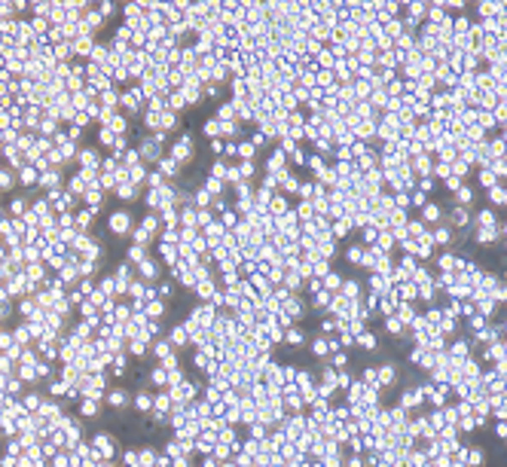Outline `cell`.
<instances>
[{"label":"cell","mask_w":507,"mask_h":467,"mask_svg":"<svg viewBox=\"0 0 507 467\" xmlns=\"http://www.w3.org/2000/svg\"><path fill=\"white\" fill-rule=\"evenodd\" d=\"M95 455H98V458H110V455H113V437L98 434V437H95Z\"/></svg>","instance_id":"1"},{"label":"cell","mask_w":507,"mask_h":467,"mask_svg":"<svg viewBox=\"0 0 507 467\" xmlns=\"http://www.w3.org/2000/svg\"><path fill=\"white\" fill-rule=\"evenodd\" d=\"M110 229H113V232H126V229H129V217H126V214H113V217H110Z\"/></svg>","instance_id":"2"},{"label":"cell","mask_w":507,"mask_h":467,"mask_svg":"<svg viewBox=\"0 0 507 467\" xmlns=\"http://www.w3.org/2000/svg\"><path fill=\"white\" fill-rule=\"evenodd\" d=\"M126 400H129V394L123 391V388H116V391H110V394H107V403H113V406H123Z\"/></svg>","instance_id":"3"},{"label":"cell","mask_w":507,"mask_h":467,"mask_svg":"<svg viewBox=\"0 0 507 467\" xmlns=\"http://www.w3.org/2000/svg\"><path fill=\"white\" fill-rule=\"evenodd\" d=\"M464 458H467V464H483V452H480V449H471Z\"/></svg>","instance_id":"4"},{"label":"cell","mask_w":507,"mask_h":467,"mask_svg":"<svg viewBox=\"0 0 507 467\" xmlns=\"http://www.w3.org/2000/svg\"><path fill=\"white\" fill-rule=\"evenodd\" d=\"M147 315H150V318H159V315H162V302H150V305H147Z\"/></svg>","instance_id":"5"},{"label":"cell","mask_w":507,"mask_h":467,"mask_svg":"<svg viewBox=\"0 0 507 467\" xmlns=\"http://www.w3.org/2000/svg\"><path fill=\"white\" fill-rule=\"evenodd\" d=\"M141 275H144V278H156V266H153V263H144V266H141Z\"/></svg>","instance_id":"6"},{"label":"cell","mask_w":507,"mask_h":467,"mask_svg":"<svg viewBox=\"0 0 507 467\" xmlns=\"http://www.w3.org/2000/svg\"><path fill=\"white\" fill-rule=\"evenodd\" d=\"M425 217H428V220H437V217H440V208H437V205H428V208H425Z\"/></svg>","instance_id":"7"},{"label":"cell","mask_w":507,"mask_h":467,"mask_svg":"<svg viewBox=\"0 0 507 467\" xmlns=\"http://www.w3.org/2000/svg\"><path fill=\"white\" fill-rule=\"evenodd\" d=\"M135 403H138V409H150V406H153V400H150L147 394H141V397H138Z\"/></svg>","instance_id":"8"},{"label":"cell","mask_w":507,"mask_h":467,"mask_svg":"<svg viewBox=\"0 0 507 467\" xmlns=\"http://www.w3.org/2000/svg\"><path fill=\"white\" fill-rule=\"evenodd\" d=\"M83 412H86V415H95V412H98V403H95V400H86V403H83Z\"/></svg>","instance_id":"9"},{"label":"cell","mask_w":507,"mask_h":467,"mask_svg":"<svg viewBox=\"0 0 507 467\" xmlns=\"http://www.w3.org/2000/svg\"><path fill=\"white\" fill-rule=\"evenodd\" d=\"M361 345H364V348H376V339H373L370 333H364V336H361Z\"/></svg>","instance_id":"10"},{"label":"cell","mask_w":507,"mask_h":467,"mask_svg":"<svg viewBox=\"0 0 507 467\" xmlns=\"http://www.w3.org/2000/svg\"><path fill=\"white\" fill-rule=\"evenodd\" d=\"M129 260H144V251H141V248H132V251H129Z\"/></svg>","instance_id":"11"},{"label":"cell","mask_w":507,"mask_h":467,"mask_svg":"<svg viewBox=\"0 0 507 467\" xmlns=\"http://www.w3.org/2000/svg\"><path fill=\"white\" fill-rule=\"evenodd\" d=\"M153 382L162 385V382H165V373H162V370H153Z\"/></svg>","instance_id":"12"},{"label":"cell","mask_w":507,"mask_h":467,"mask_svg":"<svg viewBox=\"0 0 507 467\" xmlns=\"http://www.w3.org/2000/svg\"><path fill=\"white\" fill-rule=\"evenodd\" d=\"M495 434H498V437H507V424H504V421L495 424Z\"/></svg>","instance_id":"13"},{"label":"cell","mask_w":507,"mask_h":467,"mask_svg":"<svg viewBox=\"0 0 507 467\" xmlns=\"http://www.w3.org/2000/svg\"><path fill=\"white\" fill-rule=\"evenodd\" d=\"M25 406H28V409H37V406H40V397H28Z\"/></svg>","instance_id":"14"},{"label":"cell","mask_w":507,"mask_h":467,"mask_svg":"<svg viewBox=\"0 0 507 467\" xmlns=\"http://www.w3.org/2000/svg\"><path fill=\"white\" fill-rule=\"evenodd\" d=\"M458 202H471V189H458Z\"/></svg>","instance_id":"15"}]
</instances>
